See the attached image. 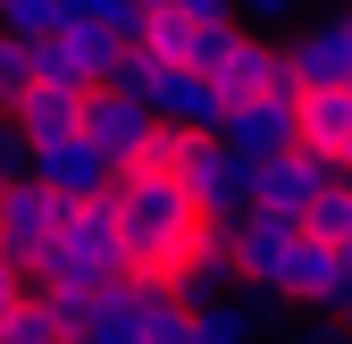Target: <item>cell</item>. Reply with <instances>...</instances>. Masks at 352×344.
I'll return each mask as SVG.
<instances>
[{"mask_svg": "<svg viewBox=\"0 0 352 344\" xmlns=\"http://www.w3.org/2000/svg\"><path fill=\"white\" fill-rule=\"evenodd\" d=\"M109 210H118V235H126V269L151 277V286H168L210 244V219L193 210V193L176 177H151V168H118Z\"/></svg>", "mask_w": 352, "mask_h": 344, "instance_id": "6da1fadb", "label": "cell"}, {"mask_svg": "<svg viewBox=\"0 0 352 344\" xmlns=\"http://www.w3.org/2000/svg\"><path fill=\"white\" fill-rule=\"evenodd\" d=\"M76 336L84 344H193V311H185V294L118 269L76 303Z\"/></svg>", "mask_w": 352, "mask_h": 344, "instance_id": "7a4b0ae2", "label": "cell"}, {"mask_svg": "<svg viewBox=\"0 0 352 344\" xmlns=\"http://www.w3.org/2000/svg\"><path fill=\"white\" fill-rule=\"evenodd\" d=\"M126 269V235H118V210H109V193H93V202H67V219H59V235H51V252L25 269L42 294H93L101 277H118Z\"/></svg>", "mask_w": 352, "mask_h": 344, "instance_id": "3957f363", "label": "cell"}, {"mask_svg": "<svg viewBox=\"0 0 352 344\" xmlns=\"http://www.w3.org/2000/svg\"><path fill=\"white\" fill-rule=\"evenodd\" d=\"M285 244H294V219H277V210H235V219H210V252L218 269L243 277L252 294H277V269H285Z\"/></svg>", "mask_w": 352, "mask_h": 344, "instance_id": "277c9868", "label": "cell"}, {"mask_svg": "<svg viewBox=\"0 0 352 344\" xmlns=\"http://www.w3.org/2000/svg\"><path fill=\"white\" fill-rule=\"evenodd\" d=\"M176 185L193 193V210H201V219H235V210L252 202V160H243L227 135H185Z\"/></svg>", "mask_w": 352, "mask_h": 344, "instance_id": "5b68a950", "label": "cell"}, {"mask_svg": "<svg viewBox=\"0 0 352 344\" xmlns=\"http://www.w3.org/2000/svg\"><path fill=\"white\" fill-rule=\"evenodd\" d=\"M25 177H42L51 193H67V202H93V193H109L118 185V160L84 135V126H67V135H42V143H25Z\"/></svg>", "mask_w": 352, "mask_h": 344, "instance_id": "8992f818", "label": "cell"}, {"mask_svg": "<svg viewBox=\"0 0 352 344\" xmlns=\"http://www.w3.org/2000/svg\"><path fill=\"white\" fill-rule=\"evenodd\" d=\"M59 219H67V193H51L42 177H17L0 185V252H9L17 269H34L42 252H51V235H59Z\"/></svg>", "mask_w": 352, "mask_h": 344, "instance_id": "52a82bcc", "label": "cell"}, {"mask_svg": "<svg viewBox=\"0 0 352 344\" xmlns=\"http://www.w3.org/2000/svg\"><path fill=\"white\" fill-rule=\"evenodd\" d=\"M327 177H344V160H327V151H302V143H285V151H269V160H252V210L302 219V210H311V193H319Z\"/></svg>", "mask_w": 352, "mask_h": 344, "instance_id": "ba28073f", "label": "cell"}, {"mask_svg": "<svg viewBox=\"0 0 352 344\" xmlns=\"http://www.w3.org/2000/svg\"><path fill=\"white\" fill-rule=\"evenodd\" d=\"M76 126H84V135H93V143H101V151L126 168V160L143 151V135L160 126V109H151L143 93H126V84H84V109H76Z\"/></svg>", "mask_w": 352, "mask_h": 344, "instance_id": "9c48e42d", "label": "cell"}, {"mask_svg": "<svg viewBox=\"0 0 352 344\" xmlns=\"http://www.w3.org/2000/svg\"><path fill=\"white\" fill-rule=\"evenodd\" d=\"M277 294H285V303H302V311H336V319H344V311H352V286L336 277V244L294 227L285 269H277Z\"/></svg>", "mask_w": 352, "mask_h": 344, "instance_id": "30bf717a", "label": "cell"}, {"mask_svg": "<svg viewBox=\"0 0 352 344\" xmlns=\"http://www.w3.org/2000/svg\"><path fill=\"white\" fill-rule=\"evenodd\" d=\"M143 101H151L168 126H185V135H210L218 109H227V93H218L201 67H185V59H160V67H151V84H143Z\"/></svg>", "mask_w": 352, "mask_h": 344, "instance_id": "8fae6325", "label": "cell"}, {"mask_svg": "<svg viewBox=\"0 0 352 344\" xmlns=\"http://www.w3.org/2000/svg\"><path fill=\"white\" fill-rule=\"evenodd\" d=\"M210 135H227L243 160H269V151L294 143V101L285 93H227V109H218Z\"/></svg>", "mask_w": 352, "mask_h": 344, "instance_id": "7c38bea8", "label": "cell"}, {"mask_svg": "<svg viewBox=\"0 0 352 344\" xmlns=\"http://www.w3.org/2000/svg\"><path fill=\"white\" fill-rule=\"evenodd\" d=\"M76 109H84V84H51V76H25V84H17V101H9V118H17V135H25V143L67 135Z\"/></svg>", "mask_w": 352, "mask_h": 344, "instance_id": "4fadbf2b", "label": "cell"}, {"mask_svg": "<svg viewBox=\"0 0 352 344\" xmlns=\"http://www.w3.org/2000/svg\"><path fill=\"white\" fill-rule=\"evenodd\" d=\"M344 135H352V101H344V84H302V93H294V143L336 160Z\"/></svg>", "mask_w": 352, "mask_h": 344, "instance_id": "5bb4252c", "label": "cell"}, {"mask_svg": "<svg viewBox=\"0 0 352 344\" xmlns=\"http://www.w3.org/2000/svg\"><path fill=\"white\" fill-rule=\"evenodd\" d=\"M277 34H285V59H294V76H302V84H344V76H352V59L336 51L327 17H319V25H277Z\"/></svg>", "mask_w": 352, "mask_h": 344, "instance_id": "9a60e30c", "label": "cell"}, {"mask_svg": "<svg viewBox=\"0 0 352 344\" xmlns=\"http://www.w3.org/2000/svg\"><path fill=\"white\" fill-rule=\"evenodd\" d=\"M260 327V311H252V294L235 303V294H210V303H193V344H243Z\"/></svg>", "mask_w": 352, "mask_h": 344, "instance_id": "2e32d148", "label": "cell"}, {"mask_svg": "<svg viewBox=\"0 0 352 344\" xmlns=\"http://www.w3.org/2000/svg\"><path fill=\"white\" fill-rule=\"evenodd\" d=\"M294 227H302V235H327V244H336V235L352 227V185H344V177H327V185L311 193V210H302Z\"/></svg>", "mask_w": 352, "mask_h": 344, "instance_id": "e0dca14e", "label": "cell"}, {"mask_svg": "<svg viewBox=\"0 0 352 344\" xmlns=\"http://www.w3.org/2000/svg\"><path fill=\"white\" fill-rule=\"evenodd\" d=\"M34 76V42L25 34H9V25H0V109H9L17 101V84Z\"/></svg>", "mask_w": 352, "mask_h": 344, "instance_id": "ac0fdd59", "label": "cell"}, {"mask_svg": "<svg viewBox=\"0 0 352 344\" xmlns=\"http://www.w3.org/2000/svg\"><path fill=\"white\" fill-rule=\"evenodd\" d=\"M59 17H67V0H0V25H9V34H42Z\"/></svg>", "mask_w": 352, "mask_h": 344, "instance_id": "d6986e66", "label": "cell"}, {"mask_svg": "<svg viewBox=\"0 0 352 344\" xmlns=\"http://www.w3.org/2000/svg\"><path fill=\"white\" fill-rule=\"evenodd\" d=\"M235 17H243V25H294L302 0H235Z\"/></svg>", "mask_w": 352, "mask_h": 344, "instance_id": "ffe728a7", "label": "cell"}, {"mask_svg": "<svg viewBox=\"0 0 352 344\" xmlns=\"http://www.w3.org/2000/svg\"><path fill=\"white\" fill-rule=\"evenodd\" d=\"M135 9H143V0H67V17H109L126 34H135Z\"/></svg>", "mask_w": 352, "mask_h": 344, "instance_id": "44dd1931", "label": "cell"}, {"mask_svg": "<svg viewBox=\"0 0 352 344\" xmlns=\"http://www.w3.org/2000/svg\"><path fill=\"white\" fill-rule=\"evenodd\" d=\"M17 168H25V135H17V118H9V109H0V185H9V177H17Z\"/></svg>", "mask_w": 352, "mask_h": 344, "instance_id": "7402d4cb", "label": "cell"}, {"mask_svg": "<svg viewBox=\"0 0 352 344\" xmlns=\"http://www.w3.org/2000/svg\"><path fill=\"white\" fill-rule=\"evenodd\" d=\"M176 17H193V25H210V17H235V0H168Z\"/></svg>", "mask_w": 352, "mask_h": 344, "instance_id": "603a6c76", "label": "cell"}, {"mask_svg": "<svg viewBox=\"0 0 352 344\" xmlns=\"http://www.w3.org/2000/svg\"><path fill=\"white\" fill-rule=\"evenodd\" d=\"M25 286H34V277H25V269L9 261V252H0V303H17V294H25Z\"/></svg>", "mask_w": 352, "mask_h": 344, "instance_id": "cb8c5ba5", "label": "cell"}, {"mask_svg": "<svg viewBox=\"0 0 352 344\" xmlns=\"http://www.w3.org/2000/svg\"><path fill=\"white\" fill-rule=\"evenodd\" d=\"M336 160H344V168H352V135H344V151H336Z\"/></svg>", "mask_w": 352, "mask_h": 344, "instance_id": "d4e9b609", "label": "cell"}, {"mask_svg": "<svg viewBox=\"0 0 352 344\" xmlns=\"http://www.w3.org/2000/svg\"><path fill=\"white\" fill-rule=\"evenodd\" d=\"M344 101H352V76H344Z\"/></svg>", "mask_w": 352, "mask_h": 344, "instance_id": "484cf974", "label": "cell"}, {"mask_svg": "<svg viewBox=\"0 0 352 344\" xmlns=\"http://www.w3.org/2000/svg\"><path fill=\"white\" fill-rule=\"evenodd\" d=\"M344 327H352V311H344Z\"/></svg>", "mask_w": 352, "mask_h": 344, "instance_id": "4316f807", "label": "cell"}]
</instances>
